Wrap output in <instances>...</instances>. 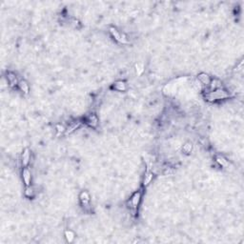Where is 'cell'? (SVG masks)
Here are the masks:
<instances>
[{"instance_id": "15", "label": "cell", "mask_w": 244, "mask_h": 244, "mask_svg": "<svg viewBox=\"0 0 244 244\" xmlns=\"http://www.w3.org/2000/svg\"><path fill=\"white\" fill-rule=\"evenodd\" d=\"M215 160H216V162L219 163V165L221 167H228V165H229V163H228V161L226 160L223 156H221V155H217L216 158H215Z\"/></svg>"}, {"instance_id": "19", "label": "cell", "mask_w": 244, "mask_h": 244, "mask_svg": "<svg viewBox=\"0 0 244 244\" xmlns=\"http://www.w3.org/2000/svg\"><path fill=\"white\" fill-rule=\"evenodd\" d=\"M135 70H136V74L138 75L142 74V73L144 72V64L143 63H137L135 65Z\"/></svg>"}, {"instance_id": "9", "label": "cell", "mask_w": 244, "mask_h": 244, "mask_svg": "<svg viewBox=\"0 0 244 244\" xmlns=\"http://www.w3.org/2000/svg\"><path fill=\"white\" fill-rule=\"evenodd\" d=\"M153 177H154V175H153V173L150 171V167H148L147 169V172L145 173V177L143 178V186H148L151 183V181L153 180Z\"/></svg>"}, {"instance_id": "16", "label": "cell", "mask_w": 244, "mask_h": 244, "mask_svg": "<svg viewBox=\"0 0 244 244\" xmlns=\"http://www.w3.org/2000/svg\"><path fill=\"white\" fill-rule=\"evenodd\" d=\"M65 237H66V239H67L68 242H73L74 239V234L72 231L67 230L65 232Z\"/></svg>"}, {"instance_id": "5", "label": "cell", "mask_w": 244, "mask_h": 244, "mask_svg": "<svg viewBox=\"0 0 244 244\" xmlns=\"http://www.w3.org/2000/svg\"><path fill=\"white\" fill-rule=\"evenodd\" d=\"M197 80L201 83V85H205V86H208L211 82V79H210V76H209L207 74L205 73H201L197 75Z\"/></svg>"}, {"instance_id": "4", "label": "cell", "mask_w": 244, "mask_h": 244, "mask_svg": "<svg viewBox=\"0 0 244 244\" xmlns=\"http://www.w3.org/2000/svg\"><path fill=\"white\" fill-rule=\"evenodd\" d=\"M79 198H80V201H81L82 205L85 208H88L89 202H90V195H89L88 192H86V191L81 192L80 195H79Z\"/></svg>"}, {"instance_id": "11", "label": "cell", "mask_w": 244, "mask_h": 244, "mask_svg": "<svg viewBox=\"0 0 244 244\" xmlns=\"http://www.w3.org/2000/svg\"><path fill=\"white\" fill-rule=\"evenodd\" d=\"M114 89L119 92H125L127 90V85L124 81H116L114 84Z\"/></svg>"}, {"instance_id": "20", "label": "cell", "mask_w": 244, "mask_h": 244, "mask_svg": "<svg viewBox=\"0 0 244 244\" xmlns=\"http://www.w3.org/2000/svg\"><path fill=\"white\" fill-rule=\"evenodd\" d=\"M56 129H57V132H58V135H60L61 133L65 132V128L62 126V125H56Z\"/></svg>"}, {"instance_id": "17", "label": "cell", "mask_w": 244, "mask_h": 244, "mask_svg": "<svg viewBox=\"0 0 244 244\" xmlns=\"http://www.w3.org/2000/svg\"><path fill=\"white\" fill-rule=\"evenodd\" d=\"M34 195V191H33V188L29 185V186H26V189H25V196H28V197H32Z\"/></svg>"}, {"instance_id": "14", "label": "cell", "mask_w": 244, "mask_h": 244, "mask_svg": "<svg viewBox=\"0 0 244 244\" xmlns=\"http://www.w3.org/2000/svg\"><path fill=\"white\" fill-rule=\"evenodd\" d=\"M8 80H9V83H10V85L12 87H13V86H15V85H17L19 83L18 81H17V78H16L15 74H13V73H9L8 74Z\"/></svg>"}, {"instance_id": "18", "label": "cell", "mask_w": 244, "mask_h": 244, "mask_svg": "<svg viewBox=\"0 0 244 244\" xmlns=\"http://www.w3.org/2000/svg\"><path fill=\"white\" fill-rule=\"evenodd\" d=\"M192 150H193V145H192V143L190 142H187L185 143V145H183V148H182V151L186 153V154H189L192 152Z\"/></svg>"}, {"instance_id": "6", "label": "cell", "mask_w": 244, "mask_h": 244, "mask_svg": "<svg viewBox=\"0 0 244 244\" xmlns=\"http://www.w3.org/2000/svg\"><path fill=\"white\" fill-rule=\"evenodd\" d=\"M86 123L90 127H97L98 124V119L95 115H90L86 118Z\"/></svg>"}, {"instance_id": "1", "label": "cell", "mask_w": 244, "mask_h": 244, "mask_svg": "<svg viewBox=\"0 0 244 244\" xmlns=\"http://www.w3.org/2000/svg\"><path fill=\"white\" fill-rule=\"evenodd\" d=\"M229 97H230V94L225 90H222V89H217L213 92H209L205 95L206 99L209 101H215L217 99H225Z\"/></svg>"}, {"instance_id": "2", "label": "cell", "mask_w": 244, "mask_h": 244, "mask_svg": "<svg viewBox=\"0 0 244 244\" xmlns=\"http://www.w3.org/2000/svg\"><path fill=\"white\" fill-rule=\"evenodd\" d=\"M140 200H141V193L140 192H135V193L132 196V198L129 201V204L131 206V208L133 209L134 212H135L137 206L140 203Z\"/></svg>"}, {"instance_id": "10", "label": "cell", "mask_w": 244, "mask_h": 244, "mask_svg": "<svg viewBox=\"0 0 244 244\" xmlns=\"http://www.w3.org/2000/svg\"><path fill=\"white\" fill-rule=\"evenodd\" d=\"M81 125V122L79 121V120H77V121H74V122H73L72 124H70L69 126H68V128L66 129V131H65V133L67 134V135H69V134H71V133H73L74 131H75L76 129H78L79 128V126Z\"/></svg>"}, {"instance_id": "12", "label": "cell", "mask_w": 244, "mask_h": 244, "mask_svg": "<svg viewBox=\"0 0 244 244\" xmlns=\"http://www.w3.org/2000/svg\"><path fill=\"white\" fill-rule=\"evenodd\" d=\"M209 86H210V92H213V91H215L217 89L221 88V82L219 79H214V80H211Z\"/></svg>"}, {"instance_id": "8", "label": "cell", "mask_w": 244, "mask_h": 244, "mask_svg": "<svg viewBox=\"0 0 244 244\" xmlns=\"http://www.w3.org/2000/svg\"><path fill=\"white\" fill-rule=\"evenodd\" d=\"M22 176H23V180L25 182L26 186H29L31 185V179H32V177H31V172L28 168H24L23 169V172H22Z\"/></svg>"}, {"instance_id": "7", "label": "cell", "mask_w": 244, "mask_h": 244, "mask_svg": "<svg viewBox=\"0 0 244 244\" xmlns=\"http://www.w3.org/2000/svg\"><path fill=\"white\" fill-rule=\"evenodd\" d=\"M110 32H111V34L112 36V37H114L117 42H119V43H122V44H125V42H124V40L122 39V34H120L119 32H118V31L116 29V28H110Z\"/></svg>"}, {"instance_id": "13", "label": "cell", "mask_w": 244, "mask_h": 244, "mask_svg": "<svg viewBox=\"0 0 244 244\" xmlns=\"http://www.w3.org/2000/svg\"><path fill=\"white\" fill-rule=\"evenodd\" d=\"M18 86H19V89H20L25 94H28V93H29V91H30L29 84H28L27 82H26L25 80H21V81H19Z\"/></svg>"}, {"instance_id": "3", "label": "cell", "mask_w": 244, "mask_h": 244, "mask_svg": "<svg viewBox=\"0 0 244 244\" xmlns=\"http://www.w3.org/2000/svg\"><path fill=\"white\" fill-rule=\"evenodd\" d=\"M21 160H22V166L24 168H27L29 163H30V160H31V153H30L29 149H25L24 150V152L22 154Z\"/></svg>"}]
</instances>
